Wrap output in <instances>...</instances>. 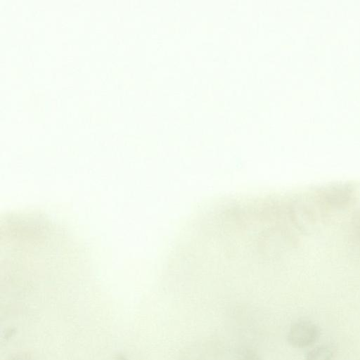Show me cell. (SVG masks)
<instances>
[{"label":"cell","mask_w":360,"mask_h":360,"mask_svg":"<svg viewBox=\"0 0 360 360\" xmlns=\"http://www.w3.org/2000/svg\"><path fill=\"white\" fill-rule=\"evenodd\" d=\"M319 334V329L316 324L308 321H300L291 326L288 338L293 347L304 348L314 344Z\"/></svg>","instance_id":"6da1fadb"},{"label":"cell","mask_w":360,"mask_h":360,"mask_svg":"<svg viewBox=\"0 0 360 360\" xmlns=\"http://www.w3.org/2000/svg\"><path fill=\"white\" fill-rule=\"evenodd\" d=\"M333 355L332 349L328 346H319L311 350L306 360H331Z\"/></svg>","instance_id":"7a4b0ae2"},{"label":"cell","mask_w":360,"mask_h":360,"mask_svg":"<svg viewBox=\"0 0 360 360\" xmlns=\"http://www.w3.org/2000/svg\"><path fill=\"white\" fill-rule=\"evenodd\" d=\"M10 360H31V358L28 354H19L13 357Z\"/></svg>","instance_id":"3957f363"}]
</instances>
